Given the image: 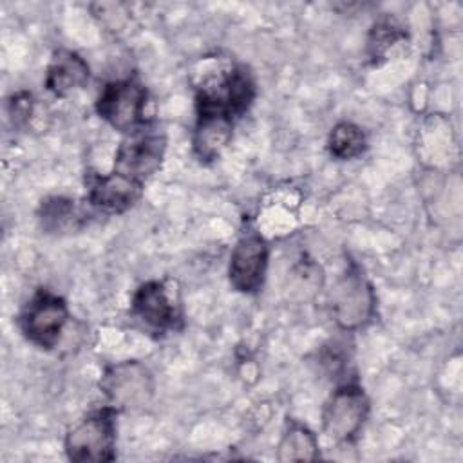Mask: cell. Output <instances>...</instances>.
Masks as SVG:
<instances>
[{
  "label": "cell",
  "instance_id": "obj_1",
  "mask_svg": "<svg viewBox=\"0 0 463 463\" xmlns=\"http://www.w3.org/2000/svg\"><path fill=\"white\" fill-rule=\"evenodd\" d=\"M116 420L114 409H99L80 423H76L65 438V450L69 459L85 463L112 461L116 452Z\"/></svg>",
  "mask_w": 463,
  "mask_h": 463
},
{
  "label": "cell",
  "instance_id": "obj_2",
  "mask_svg": "<svg viewBox=\"0 0 463 463\" xmlns=\"http://www.w3.org/2000/svg\"><path fill=\"white\" fill-rule=\"evenodd\" d=\"M146 89L134 80H119L103 87L98 96V114L116 130L136 132L145 125Z\"/></svg>",
  "mask_w": 463,
  "mask_h": 463
},
{
  "label": "cell",
  "instance_id": "obj_3",
  "mask_svg": "<svg viewBox=\"0 0 463 463\" xmlns=\"http://www.w3.org/2000/svg\"><path fill=\"white\" fill-rule=\"evenodd\" d=\"M255 96V85L244 67H232L221 78L204 83L197 94V112L241 116Z\"/></svg>",
  "mask_w": 463,
  "mask_h": 463
},
{
  "label": "cell",
  "instance_id": "obj_4",
  "mask_svg": "<svg viewBox=\"0 0 463 463\" xmlns=\"http://www.w3.org/2000/svg\"><path fill=\"white\" fill-rule=\"evenodd\" d=\"M369 412V400L362 387L347 383L338 387L322 411L324 432L335 441H351L360 432Z\"/></svg>",
  "mask_w": 463,
  "mask_h": 463
},
{
  "label": "cell",
  "instance_id": "obj_5",
  "mask_svg": "<svg viewBox=\"0 0 463 463\" xmlns=\"http://www.w3.org/2000/svg\"><path fill=\"white\" fill-rule=\"evenodd\" d=\"M99 385L112 407L125 411L146 405L154 392L150 371L136 360L121 362L107 369Z\"/></svg>",
  "mask_w": 463,
  "mask_h": 463
},
{
  "label": "cell",
  "instance_id": "obj_6",
  "mask_svg": "<svg viewBox=\"0 0 463 463\" xmlns=\"http://www.w3.org/2000/svg\"><path fill=\"white\" fill-rule=\"evenodd\" d=\"M67 318L69 309L65 300L49 291H40L25 306L20 317V326L33 344L51 349L60 342Z\"/></svg>",
  "mask_w": 463,
  "mask_h": 463
},
{
  "label": "cell",
  "instance_id": "obj_7",
  "mask_svg": "<svg viewBox=\"0 0 463 463\" xmlns=\"http://www.w3.org/2000/svg\"><path fill=\"white\" fill-rule=\"evenodd\" d=\"M374 311V293L358 271H347L333 288L331 313L342 329L365 326Z\"/></svg>",
  "mask_w": 463,
  "mask_h": 463
},
{
  "label": "cell",
  "instance_id": "obj_8",
  "mask_svg": "<svg viewBox=\"0 0 463 463\" xmlns=\"http://www.w3.org/2000/svg\"><path fill=\"white\" fill-rule=\"evenodd\" d=\"M165 137L152 130L132 132L118 148L114 159V170L141 181L154 174L165 156Z\"/></svg>",
  "mask_w": 463,
  "mask_h": 463
},
{
  "label": "cell",
  "instance_id": "obj_9",
  "mask_svg": "<svg viewBox=\"0 0 463 463\" xmlns=\"http://www.w3.org/2000/svg\"><path fill=\"white\" fill-rule=\"evenodd\" d=\"M268 246L257 233L242 235L232 250L228 277L232 286L242 293H255L266 275Z\"/></svg>",
  "mask_w": 463,
  "mask_h": 463
},
{
  "label": "cell",
  "instance_id": "obj_10",
  "mask_svg": "<svg viewBox=\"0 0 463 463\" xmlns=\"http://www.w3.org/2000/svg\"><path fill=\"white\" fill-rule=\"evenodd\" d=\"M134 315L156 331L174 329L179 322V307L174 302L165 282L150 280L141 284L132 297Z\"/></svg>",
  "mask_w": 463,
  "mask_h": 463
},
{
  "label": "cell",
  "instance_id": "obj_11",
  "mask_svg": "<svg viewBox=\"0 0 463 463\" xmlns=\"http://www.w3.org/2000/svg\"><path fill=\"white\" fill-rule=\"evenodd\" d=\"M141 181L112 170L109 175L94 179L90 184L89 199L96 208L103 212L119 213L134 206V203L141 197Z\"/></svg>",
  "mask_w": 463,
  "mask_h": 463
},
{
  "label": "cell",
  "instance_id": "obj_12",
  "mask_svg": "<svg viewBox=\"0 0 463 463\" xmlns=\"http://www.w3.org/2000/svg\"><path fill=\"white\" fill-rule=\"evenodd\" d=\"M89 80L87 61L74 51L60 49L52 54L45 74V87L54 96H69Z\"/></svg>",
  "mask_w": 463,
  "mask_h": 463
},
{
  "label": "cell",
  "instance_id": "obj_13",
  "mask_svg": "<svg viewBox=\"0 0 463 463\" xmlns=\"http://www.w3.org/2000/svg\"><path fill=\"white\" fill-rule=\"evenodd\" d=\"M194 150L201 159H215L232 139L233 118L219 112H197Z\"/></svg>",
  "mask_w": 463,
  "mask_h": 463
},
{
  "label": "cell",
  "instance_id": "obj_14",
  "mask_svg": "<svg viewBox=\"0 0 463 463\" xmlns=\"http://www.w3.org/2000/svg\"><path fill=\"white\" fill-rule=\"evenodd\" d=\"M318 458L317 436L300 423H289L279 443L280 461H309Z\"/></svg>",
  "mask_w": 463,
  "mask_h": 463
},
{
  "label": "cell",
  "instance_id": "obj_15",
  "mask_svg": "<svg viewBox=\"0 0 463 463\" xmlns=\"http://www.w3.org/2000/svg\"><path fill=\"white\" fill-rule=\"evenodd\" d=\"M365 148V136L362 128L351 121L335 125L329 134V152L336 159H353Z\"/></svg>",
  "mask_w": 463,
  "mask_h": 463
},
{
  "label": "cell",
  "instance_id": "obj_16",
  "mask_svg": "<svg viewBox=\"0 0 463 463\" xmlns=\"http://www.w3.org/2000/svg\"><path fill=\"white\" fill-rule=\"evenodd\" d=\"M403 34L400 33V29L391 24V22H382V24H376L373 27V33H371V40H369V49L373 52L374 58H382L387 49L391 45H394Z\"/></svg>",
  "mask_w": 463,
  "mask_h": 463
},
{
  "label": "cell",
  "instance_id": "obj_17",
  "mask_svg": "<svg viewBox=\"0 0 463 463\" xmlns=\"http://www.w3.org/2000/svg\"><path fill=\"white\" fill-rule=\"evenodd\" d=\"M42 219H43V224L45 226H51V228H56L60 226L63 221H67L69 217H72V203L69 199H63V197H54V199H49L43 203L42 206Z\"/></svg>",
  "mask_w": 463,
  "mask_h": 463
}]
</instances>
